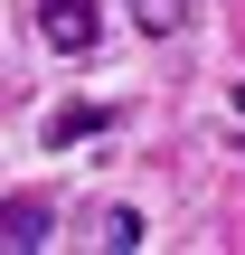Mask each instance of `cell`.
<instances>
[{
	"label": "cell",
	"instance_id": "cell-3",
	"mask_svg": "<svg viewBox=\"0 0 245 255\" xmlns=\"http://www.w3.org/2000/svg\"><path fill=\"white\" fill-rule=\"evenodd\" d=\"M132 19H142V28H151V38H170V28H179V19H189V0H132Z\"/></svg>",
	"mask_w": 245,
	"mask_h": 255
},
{
	"label": "cell",
	"instance_id": "cell-1",
	"mask_svg": "<svg viewBox=\"0 0 245 255\" xmlns=\"http://www.w3.org/2000/svg\"><path fill=\"white\" fill-rule=\"evenodd\" d=\"M38 38L57 57H85L94 47V0H38Z\"/></svg>",
	"mask_w": 245,
	"mask_h": 255
},
{
	"label": "cell",
	"instance_id": "cell-4",
	"mask_svg": "<svg viewBox=\"0 0 245 255\" xmlns=\"http://www.w3.org/2000/svg\"><path fill=\"white\" fill-rule=\"evenodd\" d=\"M104 246L132 255V246H142V218H132V208H113V218H104Z\"/></svg>",
	"mask_w": 245,
	"mask_h": 255
},
{
	"label": "cell",
	"instance_id": "cell-2",
	"mask_svg": "<svg viewBox=\"0 0 245 255\" xmlns=\"http://www.w3.org/2000/svg\"><path fill=\"white\" fill-rule=\"evenodd\" d=\"M0 246L9 255H38L47 246V208H38V199H9V208H0Z\"/></svg>",
	"mask_w": 245,
	"mask_h": 255
}]
</instances>
